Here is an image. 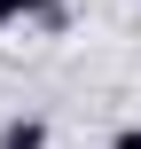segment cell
<instances>
[{
    "mask_svg": "<svg viewBox=\"0 0 141 149\" xmlns=\"http://www.w3.org/2000/svg\"><path fill=\"white\" fill-rule=\"evenodd\" d=\"M0 149H47V118H8L0 126Z\"/></svg>",
    "mask_w": 141,
    "mask_h": 149,
    "instance_id": "1",
    "label": "cell"
},
{
    "mask_svg": "<svg viewBox=\"0 0 141 149\" xmlns=\"http://www.w3.org/2000/svg\"><path fill=\"white\" fill-rule=\"evenodd\" d=\"M39 8H47V0H0V31H8V24H39Z\"/></svg>",
    "mask_w": 141,
    "mask_h": 149,
    "instance_id": "2",
    "label": "cell"
},
{
    "mask_svg": "<svg viewBox=\"0 0 141 149\" xmlns=\"http://www.w3.org/2000/svg\"><path fill=\"white\" fill-rule=\"evenodd\" d=\"M110 149H141V126H118V134H110Z\"/></svg>",
    "mask_w": 141,
    "mask_h": 149,
    "instance_id": "3",
    "label": "cell"
}]
</instances>
